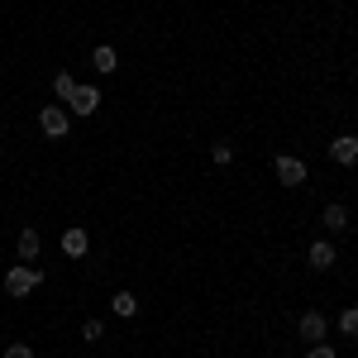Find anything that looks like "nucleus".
Returning a JSON list of instances; mask_svg holds the SVG:
<instances>
[{
    "instance_id": "f257e3e1",
    "label": "nucleus",
    "mask_w": 358,
    "mask_h": 358,
    "mask_svg": "<svg viewBox=\"0 0 358 358\" xmlns=\"http://www.w3.org/2000/svg\"><path fill=\"white\" fill-rule=\"evenodd\" d=\"M38 287H43V268H34V263H15L5 273V296H34Z\"/></svg>"
},
{
    "instance_id": "f03ea898",
    "label": "nucleus",
    "mask_w": 358,
    "mask_h": 358,
    "mask_svg": "<svg viewBox=\"0 0 358 358\" xmlns=\"http://www.w3.org/2000/svg\"><path fill=\"white\" fill-rule=\"evenodd\" d=\"M38 129L48 138H62L72 129V110H67V106H43V110H38Z\"/></svg>"
},
{
    "instance_id": "7ed1b4c3",
    "label": "nucleus",
    "mask_w": 358,
    "mask_h": 358,
    "mask_svg": "<svg viewBox=\"0 0 358 358\" xmlns=\"http://www.w3.org/2000/svg\"><path fill=\"white\" fill-rule=\"evenodd\" d=\"M273 172H277V182H282V187H301V182H306V158H296V153H282Z\"/></svg>"
},
{
    "instance_id": "20e7f679",
    "label": "nucleus",
    "mask_w": 358,
    "mask_h": 358,
    "mask_svg": "<svg viewBox=\"0 0 358 358\" xmlns=\"http://www.w3.org/2000/svg\"><path fill=\"white\" fill-rule=\"evenodd\" d=\"M306 263H310L315 273H330L334 263H339V253H334V244H330V239H315V244L306 248Z\"/></svg>"
},
{
    "instance_id": "39448f33",
    "label": "nucleus",
    "mask_w": 358,
    "mask_h": 358,
    "mask_svg": "<svg viewBox=\"0 0 358 358\" xmlns=\"http://www.w3.org/2000/svg\"><path fill=\"white\" fill-rule=\"evenodd\" d=\"M67 110L77 115V120H86V115H96V110H101V91H96V86H77V96L67 101Z\"/></svg>"
},
{
    "instance_id": "423d86ee",
    "label": "nucleus",
    "mask_w": 358,
    "mask_h": 358,
    "mask_svg": "<svg viewBox=\"0 0 358 358\" xmlns=\"http://www.w3.org/2000/svg\"><path fill=\"white\" fill-rule=\"evenodd\" d=\"M320 224H325L330 234H344V229L354 224V215H349V206H339V201H330V206L320 210Z\"/></svg>"
},
{
    "instance_id": "0eeeda50",
    "label": "nucleus",
    "mask_w": 358,
    "mask_h": 358,
    "mask_svg": "<svg viewBox=\"0 0 358 358\" xmlns=\"http://www.w3.org/2000/svg\"><path fill=\"white\" fill-rule=\"evenodd\" d=\"M330 158H334L339 167H354V163H358V138H354V134H339V138L330 143Z\"/></svg>"
},
{
    "instance_id": "6e6552de",
    "label": "nucleus",
    "mask_w": 358,
    "mask_h": 358,
    "mask_svg": "<svg viewBox=\"0 0 358 358\" xmlns=\"http://www.w3.org/2000/svg\"><path fill=\"white\" fill-rule=\"evenodd\" d=\"M325 330H330V325H325V315H320V310H306V315H301V339H306V344H320Z\"/></svg>"
},
{
    "instance_id": "1a4fd4ad",
    "label": "nucleus",
    "mask_w": 358,
    "mask_h": 358,
    "mask_svg": "<svg viewBox=\"0 0 358 358\" xmlns=\"http://www.w3.org/2000/svg\"><path fill=\"white\" fill-rule=\"evenodd\" d=\"M91 67H96L101 77H115V67H120V53H115L110 43H101V48L91 53Z\"/></svg>"
},
{
    "instance_id": "9d476101",
    "label": "nucleus",
    "mask_w": 358,
    "mask_h": 358,
    "mask_svg": "<svg viewBox=\"0 0 358 358\" xmlns=\"http://www.w3.org/2000/svg\"><path fill=\"white\" fill-rule=\"evenodd\" d=\"M86 248H91V234H86V229H67V234H62V253H67V258H86Z\"/></svg>"
},
{
    "instance_id": "9b49d317",
    "label": "nucleus",
    "mask_w": 358,
    "mask_h": 358,
    "mask_svg": "<svg viewBox=\"0 0 358 358\" xmlns=\"http://www.w3.org/2000/svg\"><path fill=\"white\" fill-rule=\"evenodd\" d=\"M77 86H82V82H77L72 72H57V77H53V96H57V101H62V106H67V101L77 96Z\"/></svg>"
},
{
    "instance_id": "f8f14e48",
    "label": "nucleus",
    "mask_w": 358,
    "mask_h": 358,
    "mask_svg": "<svg viewBox=\"0 0 358 358\" xmlns=\"http://www.w3.org/2000/svg\"><path fill=\"white\" fill-rule=\"evenodd\" d=\"M20 263H38V229L20 234Z\"/></svg>"
},
{
    "instance_id": "ddd939ff",
    "label": "nucleus",
    "mask_w": 358,
    "mask_h": 358,
    "mask_svg": "<svg viewBox=\"0 0 358 358\" xmlns=\"http://www.w3.org/2000/svg\"><path fill=\"white\" fill-rule=\"evenodd\" d=\"M339 334L344 339H358V306H344L339 310Z\"/></svg>"
},
{
    "instance_id": "4468645a",
    "label": "nucleus",
    "mask_w": 358,
    "mask_h": 358,
    "mask_svg": "<svg viewBox=\"0 0 358 358\" xmlns=\"http://www.w3.org/2000/svg\"><path fill=\"white\" fill-rule=\"evenodd\" d=\"M210 163H215V167H229V163H234V143H229V138L210 143Z\"/></svg>"
},
{
    "instance_id": "2eb2a0df",
    "label": "nucleus",
    "mask_w": 358,
    "mask_h": 358,
    "mask_svg": "<svg viewBox=\"0 0 358 358\" xmlns=\"http://www.w3.org/2000/svg\"><path fill=\"white\" fill-rule=\"evenodd\" d=\"M134 310H138V301L129 296V292H115V315H124V320H129Z\"/></svg>"
},
{
    "instance_id": "dca6fc26",
    "label": "nucleus",
    "mask_w": 358,
    "mask_h": 358,
    "mask_svg": "<svg viewBox=\"0 0 358 358\" xmlns=\"http://www.w3.org/2000/svg\"><path fill=\"white\" fill-rule=\"evenodd\" d=\"M82 339H86V344H101V339H106V325H101V320H86V325H82Z\"/></svg>"
},
{
    "instance_id": "f3484780",
    "label": "nucleus",
    "mask_w": 358,
    "mask_h": 358,
    "mask_svg": "<svg viewBox=\"0 0 358 358\" xmlns=\"http://www.w3.org/2000/svg\"><path fill=\"white\" fill-rule=\"evenodd\" d=\"M306 358H334V349L320 339V344H310V349H306Z\"/></svg>"
},
{
    "instance_id": "a211bd4d",
    "label": "nucleus",
    "mask_w": 358,
    "mask_h": 358,
    "mask_svg": "<svg viewBox=\"0 0 358 358\" xmlns=\"http://www.w3.org/2000/svg\"><path fill=\"white\" fill-rule=\"evenodd\" d=\"M5 358H34V349H29V344H10V349H5Z\"/></svg>"
}]
</instances>
